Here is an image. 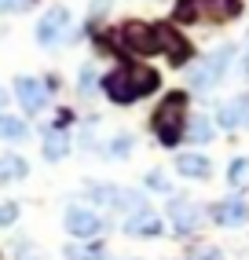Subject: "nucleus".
Returning <instances> with one entry per match:
<instances>
[{
  "label": "nucleus",
  "instance_id": "21",
  "mask_svg": "<svg viewBox=\"0 0 249 260\" xmlns=\"http://www.w3.org/2000/svg\"><path fill=\"white\" fill-rule=\"evenodd\" d=\"M227 180L235 183V187H242V183L249 180V158H235V161H231V169H227Z\"/></svg>",
  "mask_w": 249,
  "mask_h": 260
},
{
  "label": "nucleus",
  "instance_id": "3",
  "mask_svg": "<svg viewBox=\"0 0 249 260\" xmlns=\"http://www.w3.org/2000/svg\"><path fill=\"white\" fill-rule=\"evenodd\" d=\"M242 11L238 0H180L176 19L180 22H231Z\"/></svg>",
  "mask_w": 249,
  "mask_h": 260
},
{
  "label": "nucleus",
  "instance_id": "17",
  "mask_svg": "<svg viewBox=\"0 0 249 260\" xmlns=\"http://www.w3.org/2000/svg\"><path fill=\"white\" fill-rule=\"evenodd\" d=\"M0 140L22 143V140H26V125H22L19 117H11V114H0Z\"/></svg>",
  "mask_w": 249,
  "mask_h": 260
},
{
  "label": "nucleus",
  "instance_id": "8",
  "mask_svg": "<svg viewBox=\"0 0 249 260\" xmlns=\"http://www.w3.org/2000/svg\"><path fill=\"white\" fill-rule=\"evenodd\" d=\"M15 92H19V103H22L26 114H41L48 107V88L33 77H19L15 81Z\"/></svg>",
  "mask_w": 249,
  "mask_h": 260
},
{
  "label": "nucleus",
  "instance_id": "5",
  "mask_svg": "<svg viewBox=\"0 0 249 260\" xmlns=\"http://www.w3.org/2000/svg\"><path fill=\"white\" fill-rule=\"evenodd\" d=\"M169 220L176 223L180 235H194L209 223V209H202V205L191 202V198H172L169 202Z\"/></svg>",
  "mask_w": 249,
  "mask_h": 260
},
{
  "label": "nucleus",
  "instance_id": "25",
  "mask_svg": "<svg viewBox=\"0 0 249 260\" xmlns=\"http://www.w3.org/2000/svg\"><path fill=\"white\" fill-rule=\"evenodd\" d=\"M92 84H96V66H84L81 70V92H92Z\"/></svg>",
  "mask_w": 249,
  "mask_h": 260
},
{
  "label": "nucleus",
  "instance_id": "9",
  "mask_svg": "<svg viewBox=\"0 0 249 260\" xmlns=\"http://www.w3.org/2000/svg\"><path fill=\"white\" fill-rule=\"evenodd\" d=\"M70 29V11L66 8H51L44 19L37 22V41L41 44H59V37Z\"/></svg>",
  "mask_w": 249,
  "mask_h": 260
},
{
  "label": "nucleus",
  "instance_id": "22",
  "mask_svg": "<svg viewBox=\"0 0 249 260\" xmlns=\"http://www.w3.org/2000/svg\"><path fill=\"white\" fill-rule=\"evenodd\" d=\"M132 147H136V140H132L129 132H124V136H114V143H110V158H129Z\"/></svg>",
  "mask_w": 249,
  "mask_h": 260
},
{
  "label": "nucleus",
  "instance_id": "11",
  "mask_svg": "<svg viewBox=\"0 0 249 260\" xmlns=\"http://www.w3.org/2000/svg\"><path fill=\"white\" fill-rule=\"evenodd\" d=\"M124 235H132V238H158V235H162V220H158L150 209L136 213V216L124 220Z\"/></svg>",
  "mask_w": 249,
  "mask_h": 260
},
{
  "label": "nucleus",
  "instance_id": "12",
  "mask_svg": "<svg viewBox=\"0 0 249 260\" xmlns=\"http://www.w3.org/2000/svg\"><path fill=\"white\" fill-rule=\"evenodd\" d=\"M176 172L187 176V180H205L212 172V161L202 158V154H180V158H176Z\"/></svg>",
  "mask_w": 249,
  "mask_h": 260
},
{
  "label": "nucleus",
  "instance_id": "7",
  "mask_svg": "<svg viewBox=\"0 0 249 260\" xmlns=\"http://www.w3.org/2000/svg\"><path fill=\"white\" fill-rule=\"evenodd\" d=\"M209 216L216 220L220 228H242V223L249 220V205L242 202V194H231V198H224V202L212 205Z\"/></svg>",
  "mask_w": 249,
  "mask_h": 260
},
{
  "label": "nucleus",
  "instance_id": "10",
  "mask_svg": "<svg viewBox=\"0 0 249 260\" xmlns=\"http://www.w3.org/2000/svg\"><path fill=\"white\" fill-rule=\"evenodd\" d=\"M216 125L224 128H249V99H231L216 110Z\"/></svg>",
  "mask_w": 249,
  "mask_h": 260
},
{
  "label": "nucleus",
  "instance_id": "6",
  "mask_svg": "<svg viewBox=\"0 0 249 260\" xmlns=\"http://www.w3.org/2000/svg\"><path fill=\"white\" fill-rule=\"evenodd\" d=\"M66 231L74 238H96L103 231V216L96 209H84V205H70L66 209Z\"/></svg>",
  "mask_w": 249,
  "mask_h": 260
},
{
  "label": "nucleus",
  "instance_id": "2",
  "mask_svg": "<svg viewBox=\"0 0 249 260\" xmlns=\"http://www.w3.org/2000/svg\"><path fill=\"white\" fill-rule=\"evenodd\" d=\"M183 121H187V95L183 92H172L165 95V103L154 110L150 125H154V136L162 140L165 147H172L176 140L183 136Z\"/></svg>",
  "mask_w": 249,
  "mask_h": 260
},
{
  "label": "nucleus",
  "instance_id": "23",
  "mask_svg": "<svg viewBox=\"0 0 249 260\" xmlns=\"http://www.w3.org/2000/svg\"><path fill=\"white\" fill-rule=\"evenodd\" d=\"M147 190H158V194H169V176H165V172H147Z\"/></svg>",
  "mask_w": 249,
  "mask_h": 260
},
{
  "label": "nucleus",
  "instance_id": "15",
  "mask_svg": "<svg viewBox=\"0 0 249 260\" xmlns=\"http://www.w3.org/2000/svg\"><path fill=\"white\" fill-rule=\"evenodd\" d=\"M29 172V165L19 158V154H4L0 158V183H8V180H22Z\"/></svg>",
  "mask_w": 249,
  "mask_h": 260
},
{
  "label": "nucleus",
  "instance_id": "4",
  "mask_svg": "<svg viewBox=\"0 0 249 260\" xmlns=\"http://www.w3.org/2000/svg\"><path fill=\"white\" fill-rule=\"evenodd\" d=\"M117 41L124 51H132V55H154V51H162L158 44V26H147V22H124L117 29Z\"/></svg>",
  "mask_w": 249,
  "mask_h": 260
},
{
  "label": "nucleus",
  "instance_id": "24",
  "mask_svg": "<svg viewBox=\"0 0 249 260\" xmlns=\"http://www.w3.org/2000/svg\"><path fill=\"white\" fill-rule=\"evenodd\" d=\"M15 220H19V205H15V202L0 205V228H11Z\"/></svg>",
  "mask_w": 249,
  "mask_h": 260
},
{
  "label": "nucleus",
  "instance_id": "26",
  "mask_svg": "<svg viewBox=\"0 0 249 260\" xmlns=\"http://www.w3.org/2000/svg\"><path fill=\"white\" fill-rule=\"evenodd\" d=\"M187 260H220V249H194Z\"/></svg>",
  "mask_w": 249,
  "mask_h": 260
},
{
  "label": "nucleus",
  "instance_id": "18",
  "mask_svg": "<svg viewBox=\"0 0 249 260\" xmlns=\"http://www.w3.org/2000/svg\"><path fill=\"white\" fill-rule=\"evenodd\" d=\"M183 140L191 143H209L212 140V125H209V117H191V125L183 132Z\"/></svg>",
  "mask_w": 249,
  "mask_h": 260
},
{
  "label": "nucleus",
  "instance_id": "14",
  "mask_svg": "<svg viewBox=\"0 0 249 260\" xmlns=\"http://www.w3.org/2000/svg\"><path fill=\"white\" fill-rule=\"evenodd\" d=\"M117 194H121V187H114V183H92L88 187V198L96 205H103V209H117Z\"/></svg>",
  "mask_w": 249,
  "mask_h": 260
},
{
  "label": "nucleus",
  "instance_id": "1",
  "mask_svg": "<svg viewBox=\"0 0 249 260\" xmlns=\"http://www.w3.org/2000/svg\"><path fill=\"white\" fill-rule=\"evenodd\" d=\"M106 95H110L114 103H136V99H143L158 88V74L147 70V66H117V70L106 77Z\"/></svg>",
  "mask_w": 249,
  "mask_h": 260
},
{
  "label": "nucleus",
  "instance_id": "19",
  "mask_svg": "<svg viewBox=\"0 0 249 260\" xmlns=\"http://www.w3.org/2000/svg\"><path fill=\"white\" fill-rule=\"evenodd\" d=\"M187 84L194 92H209L212 84H216V77H212L209 70H205V62H198V66H191V74H187Z\"/></svg>",
  "mask_w": 249,
  "mask_h": 260
},
{
  "label": "nucleus",
  "instance_id": "20",
  "mask_svg": "<svg viewBox=\"0 0 249 260\" xmlns=\"http://www.w3.org/2000/svg\"><path fill=\"white\" fill-rule=\"evenodd\" d=\"M66 260H106V249L103 246H70Z\"/></svg>",
  "mask_w": 249,
  "mask_h": 260
},
{
  "label": "nucleus",
  "instance_id": "27",
  "mask_svg": "<svg viewBox=\"0 0 249 260\" xmlns=\"http://www.w3.org/2000/svg\"><path fill=\"white\" fill-rule=\"evenodd\" d=\"M29 0H0V11H22Z\"/></svg>",
  "mask_w": 249,
  "mask_h": 260
},
{
  "label": "nucleus",
  "instance_id": "16",
  "mask_svg": "<svg viewBox=\"0 0 249 260\" xmlns=\"http://www.w3.org/2000/svg\"><path fill=\"white\" fill-rule=\"evenodd\" d=\"M231 62H235V48H231V44H224V48L216 51V55H209V59H205V70L220 81V77L227 74V66H231Z\"/></svg>",
  "mask_w": 249,
  "mask_h": 260
},
{
  "label": "nucleus",
  "instance_id": "28",
  "mask_svg": "<svg viewBox=\"0 0 249 260\" xmlns=\"http://www.w3.org/2000/svg\"><path fill=\"white\" fill-rule=\"evenodd\" d=\"M8 107V95H4V88H0V110H4Z\"/></svg>",
  "mask_w": 249,
  "mask_h": 260
},
{
  "label": "nucleus",
  "instance_id": "13",
  "mask_svg": "<svg viewBox=\"0 0 249 260\" xmlns=\"http://www.w3.org/2000/svg\"><path fill=\"white\" fill-rule=\"evenodd\" d=\"M66 150H70V136L59 132V128H51L44 136V158L48 161H59V158H66Z\"/></svg>",
  "mask_w": 249,
  "mask_h": 260
}]
</instances>
